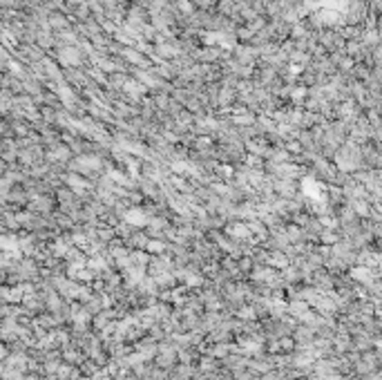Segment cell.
<instances>
[{
    "instance_id": "cell-3",
    "label": "cell",
    "mask_w": 382,
    "mask_h": 380,
    "mask_svg": "<svg viewBox=\"0 0 382 380\" xmlns=\"http://www.w3.org/2000/svg\"><path fill=\"white\" fill-rule=\"evenodd\" d=\"M290 311H293V313H304L306 311V304L304 302H293V304H290Z\"/></svg>"
},
{
    "instance_id": "cell-1",
    "label": "cell",
    "mask_w": 382,
    "mask_h": 380,
    "mask_svg": "<svg viewBox=\"0 0 382 380\" xmlns=\"http://www.w3.org/2000/svg\"><path fill=\"white\" fill-rule=\"evenodd\" d=\"M351 278L358 280V282H362V284H369L373 280V271L369 266H358V268L351 271Z\"/></svg>"
},
{
    "instance_id": "cell-2",
    "label": "cell",
    "mask_w": 382,
    "mask_h": 380,
    "mask_svg": "<svg viewBox=\"0 0 382 380\" xmlns=\"http://www.w3.org/2000/svg\"><path fill=\"white\" fill-rule=\"evenodd\" d=\"M127 222H130V224H136V226H141L145 222V217L141 213H127Z\"/></svg>"
},
{
    "instance_id": "cell-4",
    "label": "cell",
    "mask_w": 382,
    "mask_h": 380,
    "mask_svg": "<svg viewBox=\"0 0 382 380\" xmlns=\"http://www.w3.org/2000/svg\"><path fill=\"white\" fill-rule=\"evenodd\" d=\"M148 251H152V253H161V251H163V244L161 242H150L148 244Z\"/></svg>"
}]
</instances>
